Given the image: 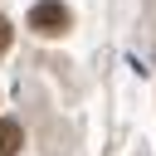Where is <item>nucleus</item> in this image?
<instances>
[{
  "label": "nucleus",
  "mask_w": 156,
  "mask_h": 156,
  "mask_svg": "<svg viewBox=\"0 0 156 156\" xmlns=\"http://www.w3.org/2000/svg\"><path fill=\"white\" fill-rule=\"evenodd\" d=\"M29 24H34V34H49V39H54V34H63L73 20H68V5H63V0H39V5L29 10Z\"/></svg>",
  "instance_id": "obj_1"
},
{
  "label": "nucleus",
  "mask_w": 156,
  "mask_h": 156,
  "mask_svg": "<svg viewBox=\"0 0 156 156\" xmlns=\"http://www.w3.org/2000/svg\"><path fill=\"white\" fill-rule=\"evenodd\" d=\"M20 146H24V132H20V122L0 117V156H15Z\"/></svg>",
  "instance_id": "obj_2"
},
{
  "label": "nucleus",
  "mask_w": 156,
  "mask_h": 156,
  "mask_svg": "<svg viewBox=\"0 0 156 156\" xmlns=\"http://www.w3.org/2000/svg\"><path fill=\"white\" fill-rule=\"evenodd\" d=\"M10 39H15V29H10V20H5V15H0V54H5V49H10Z\"/></svg>",
  "instance_id": "obj_3"
}]
</instances>
